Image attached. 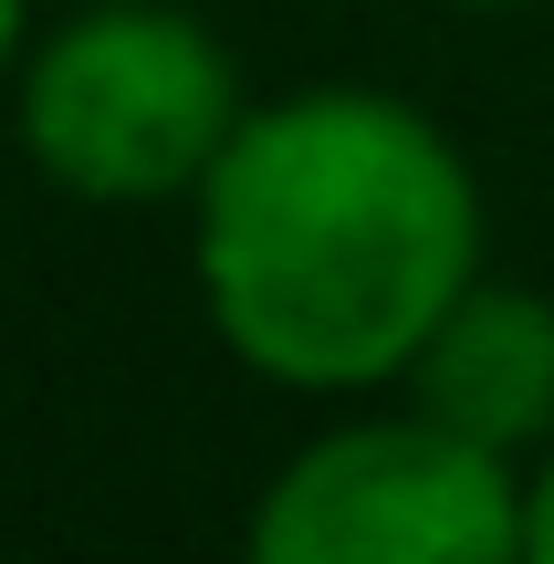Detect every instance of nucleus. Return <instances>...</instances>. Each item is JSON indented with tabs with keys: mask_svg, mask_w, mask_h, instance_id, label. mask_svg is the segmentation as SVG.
<instances>
[{
	"mask_svg": "<svg viewBox=\"0 0 554 564\" xmlns=\"http://www.w3.org/2000/svg\"><path fill=\"white\" fill-rule=\"evenodd\" d=\"M209 335L293 398L398 387L481 282V178L409 95L314 84L251 105L199 178Z\"/></svg>",
	"mask_w": 554,
	"mask_h": 564,
	"instance_id": "obj_1",
	"label": "nucleus"
},
{
	"mask_svg": "<svg viewBox=\"0 0 554 564\" xmlns=\"http://www.w3.org/2000/svg\"><path fill=\"white\" fill-rule=\"evenodd\" d=\"M241 116L220 32L167 0H95L21 53V158L84 209L199 199Z\"/></svg>",
	"mask_w": 554,
	"mask_h": 564,
	"instance_id": "obj_2",
	"label": "nucleus"
},
{
	"mask_svg": "<svg viewBox=\"0 0 554 564\" xmlns=\"http://www.w3.org/2000/svg\"><path fill=\"white\" fill-rule=\"evenodd\" d=\"M241 564H523V460L439 419H346L262 481Z\"/></svg>",
	"mask_w": 554,
	"mask_h": 564,
	"instance_id": "obj_3",
	"label": "nucleus"
},
{
	"mask_svg": "<svg viewBox=\"0 0 554 564\" xmlns=\"http://www.w3.org/2000/svg\"><path fill=\"white\" fill-rule=\"evenodd\" d=\"M398 387H409V408L439 419L450 440L534 470L554 449V303L481 272L471 293L430 324V345L409 356Z\"/></svg>",
	"mask_w": 554,
	"mask_h": 564,
	"instance_id": "obj_4",
	"label": "nucleus"
},
{
	"mask_svg": "<svg viewBox=\"0 0 554 564\" xmlns=\"http://www.w3.org/2000/svg\"><path fill=\"white\" fill-rule=\"evenodd\" d=\"M523 564H554V449L523 470Z\"/></svg>",
	"mask_w": 554,
	"mask_h": 564,
	"instance_id": "obj_5",
	"label": "nucleus"
},
{
	"mask_svg": "<svg viewBox=\"0 0 554 564\" xmlns=\"http://www.w3.org/2000/svg\"><path fill=\"white\" fill-rule=\"evenodd\" d=\"M21 42H32V0H0V74L21 63Z\"/></svg>",
	"mask_w": 554,
	"mask_h": 564,
	"instance_id": "obj_6",
	"label": "nucleus"
},
{
	"mask_svg": "<svg viewBox=\"0 0 554 564\" xmlns=\"http://www.w3.org/2000/svg\"><path fill=\"white\" fill-rule=\"evenodd\" d=\"M450 11H502V0H450Z\"/></svg>",
	"mask_w": 554,
	"mask_h": 564,
	"instance_id": "obj_7",
	"label": "nucleus"
}]
</instances>
